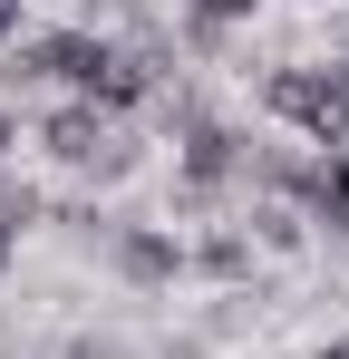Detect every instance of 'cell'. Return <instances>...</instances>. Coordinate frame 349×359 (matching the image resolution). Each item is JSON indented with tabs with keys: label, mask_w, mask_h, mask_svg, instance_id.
I'll list each match as a JSON object with an SVG mask.
<instances>
[{
	"label": "cell",
	"mask_w": 349,
	"mask_h": 359,
	"mask_svg": "<svg viewBox=\"0 0 349 359\" xmlns=\"http://www.w3.org/2000/svg\"><path fill=\"white\" fill-rule=\"evenodd\" d=\"M39 146H49L68 175H97V184H116L126 165H136V146L116 136V117H107V107H88V97L49 107V117H39Z\"/></svg>",
	"instance_id": "2"
},
{
	"label": "cell",
	"mask_w": 349,
	"mask_h": 359,
	"mask_svg": "<svg viewBox=\"0 0 349 359\" xmlns=\"http://www.w3.org/2000/svg\"><path fill=\"white\" fill-rule=\"evenodd\" d=\"M29 224H39V194H29V184H0V272H10V252H20Z\"/></svg>",
	"instance_id": "6"
},
{
	"label": "cell",
	"mask_w": 349,
	"mask_h": 359,
	"mask_svg": "<svg viewBox=\"0 0 349 359\" xmlns=\"http://www.w3.org/2000/svg\"><path fill=\"white\" fill-rule=\"evenodd\" d=\"M20 10H29V0H0V49L20 39Z\"/></svg>",
	"instance_id": "9"
},
{
	"label": "cell",
	"mask_w": 349,
	"mask_h": 359,
	"mask_svg": "<svg viewBox=\"0 0 349 359\" xmlns=\"http://www.w3.org/2000/svg\"><path fill=\"white\" fill-rule=\"evenodd\" d=\"M301 214L310 224H330L349 243V156H310V184H301Z\"/></svg>",
	"instance_id": "5"
},
{
	"label": "cell",
	"mask_w": 349,
	"mask_h": 359,
	"mask_svg": "<svg viewBox=\"0 0 349 359\" xmlns=\"http://www.w3.org/2000/svg\"><path fill=\"white\" fill-rule=\"evenodd\" d=\"M291 10H330V0H291Z\"/></svg>",
	"instance_id": "11"
},
{
	"label": "cell",
	"mask_w": 349,
	"mask_h": 359,
	"mask_svg": "<svg viewBox=\"0 0 349 359\" xmlns=\"http://www.w3.org/2000/svg\"><path fill=\"white\" fill-rule=\"evenodd\" d=\"M107 262L126 272V282H136V292H165L174 272L194 262V252H184L174 233H156V224H116V233H107Z\"/></svg>",
	"instance_id": "4"
},
{
	"label": "cell",
	"mask_w": 349,
	"mask_h": 359,
	"mask_svg": "<svg viewBox=\"0 0 349 359\" xmlns=\"http://www.w3.org/2000/svg\"><path fill=\"white\" fill-rule=\"evenodd\" d=\"M320 359H349V340H330V350H320Z\"/></svg>",
	"instance_id": "10"
},
{
	"label": "cell",
	"mask_w": 349,
	"mask_h": 359,
	"mask_svg": "<svg viewBox=\"0 0 349 359\" xmlns=\"http://www.w3.org/2000/svg\"><path fill=\"white\" fill-rule=\"evenodd\" d=\"M0 156H10V117H0Z\"/></svg>",
	"instance_id": "12"
},
{
	"label": "cell",
	"mask_w": 349,
	"mask_h": 359,
	"mask_svg": "<svg viewBox=\"0 0 349 359\" xmlns=\"http://www.w3.org/2000/svg\"><path fill=\"white\" fill-rule=\"evenodd\" d=\"M242 175H252V146H242L224 117H194V107H184V146H174L184 204H204V194H224V184H242Z\"/></svg>",
	"instance_id": "3"
},
{
	"label": "cell",
	"mask_w": 349,
	"mask_h": 359,
	"mask_svg": "<svg viewBox=\"0 0 349 359\" xmlns=\"http://www.w3.org/2000/svg\"><path fill=\"white\" fill-rule=\"evenodd\" d=\"M262 0H194V39H224L233 20H252Z\"/></svg>",
	"instance_id": "8"
},
{
	"label": "cell",
	"mask_w": 349,
	"mask_h": 359,
	"mask_svg": "<svg viewBox=\"0 0 349 359\" xmlns=\"http://www.w3.org/2000/svg\"><path fill=\"white\" fill-rule=\"evenodd\" d=\"M194 272H214V282H242V272H252V243H242V233H214L204 252H194Z\"/></svg>",
	"instance_id": "7"
},
{
	"label": "cell",
	"mask_w": 349,
	"mask_h": 359,
	"mask_svg": "<svg viewBox=\"0 0 349 359\" xmlns=\"http://www.w3.org/2000/svg\"><path fill=\"white\" fill-rule=\"evenodd\" d=\"M262 107H272L282 126H301L320 156H340L349 146V68L340 59H291V68L262 78Z\"/></svg>",
	"instance_id": "1"
}]
</instances>
